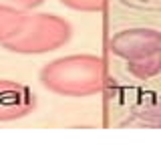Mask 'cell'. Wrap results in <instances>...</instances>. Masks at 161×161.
Returning <instances> with one entry per match:
<instances>
[{
	"mask_svg": "<svg viewBox=\"0 0 161 161\" xmlns=\"http://www.w3.org/2000/svg\"><path fill=\"white\" fill-rule=\"evenodd\" d=\"M105 79L103 58L93 54H70L48 63L40 70L44 89L64 97H89L99 93Z\"/></svg>",
	"mask_w": 161,
	"mask_h": 161,
	"instance_id": "cell-1",
	"label": "cell"
},
{
	"mask_svg": "<svg viewBox=\"0 0 161 161\" xmlns=\"http://www.w3.org/2000/svg\"><path fill=\"white\" fill-rule=\"evenodd\" d=\"M69 38L70 24L57 14H24L16 32L2 44L12 53L42 54L63 47Z\"/></svg>",
	"mask_w": 161,
	"mask_h": 161,
	"instance_id": "cell-2",
	"label": "cell"
},
{
	"mask_svg": "<svg viewBox=\"0 0 161 161\" xmlns=\"http://www.w3.org/2000/svg\"><path fill=\"white\" fill-rule=\"evenodd\" d=\"M113 54L127 60H137L149 54L161 53V32L153 28H129L121 30L109 40Z\"/></svg>",
	"mask_w": 161,
	"mask_h": 161,
	"instance_id": "cell-3",
	"label": "cell"
},
{
	"mask_svg": "<svg viewBox=\"0 0 161 161\" xmlns=\"http://www.w3.org/2000/svg\"><path fill=\"white\" fill-rule=\"evenodd\" d=\"M34 107V95L28 87L0 79V121H14L28 115Z\"/></svg>",
	"mask_w": 161,
	"mask_h": 161,
	"instance_id": "cell-4",
	"label": "cell"
},
{
	"mask_svg": "<svg viewBox=\"0 0 161 161\" xmlns=\"http://www.w3.org/2000/svg\"><path fill=\"white\" fill-rule=\"evenodd\" d=\"M24 14L20 8H14V6H8V4H0V42H4L6 38H10L16 28L20 26Z\"/></svg>",
	"mask_w": 161,
	"mask_h": 161,
	"instance_id": "cell-5",
	"label": "cell"
},
{
	"mask_svg": "<svg viewBox=\"0 0 161 161\" xmlns=\"http://www.w3.org/2000/svg\"><path fill=\"white\" fill-rule=\"evenodd\" d=\"M127 69L137 79L155 77L157 73H161V53L149 54V57H143V58H137V60H129Z\"/></svg>",
	"mask_w": 161,
	"mask_h": 161,
	"instance_id": "cell-6",
	"label": "cell"
},
{
	"mask_svg": "<svg viewBox=\"0 0 161 161\" xmlns=\"http://www.w3.org/2000/svg\"><path fill=\"white\" fill-rule=\"evenodd\" d=\"M64 6L80 12H99L105 8V0H60Z\"/></svg>",
	"mask_w": 161,
	"mask_h": 161,
	"instance_id": "cell-7",
	"label": "cell"
},
{
	"mask_svg": "<svg viewBox=\"0 0 161 161\" xmlns=\"http://www.w3.org/2000/svg\"><path fill=\"white\" fill-rule=\"evenodd\" d=\"M119 2L135 10H161V0H119Z\"/></svg>",
	"mask_w": 161,
	"mask_h": 161,
	"instance_id": "cell-8",
	"label": "cell"
},
{
	"mask_svg": "<svg viewBox=\"0 0 161 161\" xmlns=\"http://www.w3.org/2000/svg\"><path fill=\"white\" fill-rule=\"evenodd\" d=\"M0 4H8V6H14L20 10H28V8H34L38 4H42V0H0Z\"/></svg>",
	"mask_w": 161,
	"mask_h": 161,
	"instance_id": "cell-9",
	"label": "cell"
}]
</instances>
